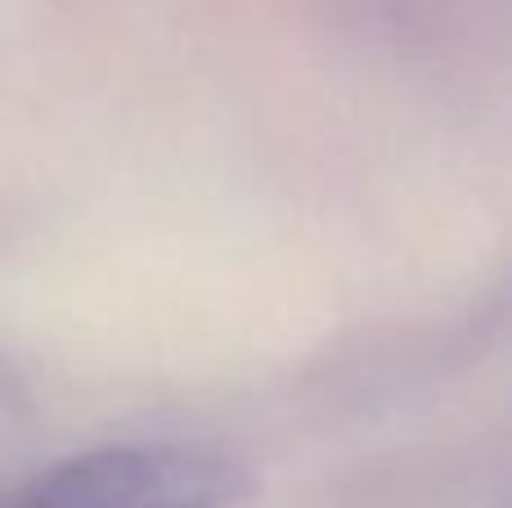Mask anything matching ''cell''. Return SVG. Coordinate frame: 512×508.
<instances>
[{"label": "cell", "mask_w": 512, "mask_h": 508, "mask_svg": "<svg viewBox=\"0 0 512 508\" xmlns=\"http://www.w3.org/2000/svg\"><path fill=\"white\" fill-rule=\"evenodd\" d=\"M248 491V468L212 446L126 441L50 464L0 508H234Z\"/></svg>", "instance_id": "obj_1"}]
</instances>
